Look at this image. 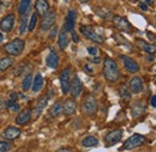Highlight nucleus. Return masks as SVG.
Here are the masks:
<instances>
[{"mask_svg": "<svg viewBox=\"0 0 156 152\" xmlns=\"http://www.w3.org/2000/svg\"><path fill=\"white\" fill-rule=\"evenodd\" d=\"M2 34H1V33H0V43H1V42H2Z\"/></svg>", "mask_w": 156, "mask_h": 152, "instance_id": "37998d69", "label": "nucleus"}, {"mask_svg": "<svg viewBox=\"0 0 156 152\" xmlns=\"http://www.w3.org/2000/svg\"><path fill=\"white\" fill-rule=\"evenodd\" d=\"M60 85H61L62 94H67L70 91V85H71V70L70 68H65L60 73Z\"/></svg>", "mask_w": 156, "mask_h": 152, "instance_id": "39448f33", "label": "nucleus"}, {"mask_svg": "<svg viewBox=\"0 0 156 152\" xmlns=\"http://www.w3.org/2000/svg\"><path fill=\"white\" fill-rule=\"evenodd\" d=\"M140 4H145V5H151L155 2V0H139Z\"/></svg>", "mask_w": 156, "mask_h": 152, "instance_id": "e433bc0d", "label": "nucleus"}, {"mask_svg": "<svg viewBox=\"0 0 156 152\" xmlns=\"http://www.w3.org/2000/svg\"><path fill=\"white\" fill-rule=\"evenodd\" d=\"M15 19H16V17H15L13 13H10V15L5 16L4 18L0 20V30L4 31V33H10L13 29Z\"/></svg>", "mask_w": 156, "mask_h": 152, "instance_id": "6e6552de", "label": "nucleus"}, {"mask_svg": "<svg viewBox=\"0 0 156 152\" xmlns=\"http://www.w3.org/2000/svg\"><path fill=\"white\" fill-rule=\"evenodd\" d=\"M71 34H72V40H73V42H75V43H77L78 41H79V38H78V35L76 34V31H75V30H72V31H71Z\"/></svg>", "mask_w": 156, "mask_h": 152, "instance_id": "c9c22d12", "label": "nucleus"}, {"mask_svg": "<svg viewBox=\"0 0 156 152\" xmlns=\"http://www.w3.org/2000/svg\"><path fill=\"white\" fill-rule=\"evenodd\" d=\"M147 36H148V38L150 40V42H151V43H153V42H154V43H156V35L151 34L150 31H148V33H147Z\"/></svg>", "mask_w": 156, "mask_h": 152, "instance_id": "f704fd0d", "label": "nucleus"}, {"mask_svg": "<svg viewBox=\"0 0 156 152\" xmlns=\"http://www.w3.org/2000/svg\"><path fill=\"white\" fill-rule=\"evenodd\" d=\"M58 33V28H53V31L51 33V35H49V37L51 38H53L54 36H55V34Z\"/></svg>", "mask_w": 156, "mask_h": 152, "instance_id": "58836bf2", "label": "nucleus"}, {"mask_svg": "<svg viewBox=\"0 0 156 152\" xmlns=\"http://www.w3.org/2000/svg\"><path fill=\"white\" fill-rule=\"evenodd\" d=\"M46 64L51 68H57L59 66V57L54 50H51L49 54L46 57Z\"/></svg>", "mask_w": 156, "mask_h": 152, "instance_id": "412c9836", "label": "nucleus"}, {"mask_svg": "<svg viewBox=\"0 0 156 152\" xmlns=\"http://www.w3.org/2000/svg\"><path fill=\"white\" fill-rule=\"evenodd\" d=\"M30 4H31V0H20V5H18V12H20V15H25L28 12Z\"/></svg>", "mask_w": 156, "mask_h": 152, "instance_id": "cd10ccee", "label": "nucleus"}, {"mask_svg": "<svg viewBox=\"0 0 156 152\" xmlns=\"http://www.w3.org/2000/svg\"><path fill=\"white\" fill-rule=\"evenodd\" d=\"M35 9H36V13L44 16L46 13L49 12V4L47 0H36L35 2Z\"/></svg>", "mask_w": 156, "mask_h": 152, "instance_id": "aec40b11", "label": "nucleus"}, {"mask_svg": "<svg viewBox=\"0 0 156 152\" xmlns=\"http://www.w3.org/2000/svg\"><path fill=\"white\" fill-rule=\"evenodd\" d=\"M136 46L143 52L148 53V54H155L156 53V46L153 43H148L140 38H137L136 40Z\"/></svg>", "mask_w": 156, "mask_h": 152, "instance_id": "2eb2a0df", "label": "nucleus"}, {"mask_svg": "<svg viewBox=\"0 0 156 152\" xmlns=\"http://www.w3.org/2000/svg\"><path fill=\"white\" fill-rule=\"evenodd\" d=\"M119 95L121 97L122 101L129 102L131 99V90L129 89V86H126L125 84H121L119 88Z\"/></svg>", "mask_w": 156, "mask_h": 152, "instance_id": "a878e982", "label": "nucleus"}, {"mask_svg": "<svg viewBox=\"0 0 156 152\" xmlns=\"http://www.w3.org/2000/svg\"><path fill=\"white\" fill-rule=\"evenodd\" d=\"M27 25H28V18L24 16V18L22 19V24L20 28V34H24V31L27 30Z\"/></svg>", "mask_w": 156, "mask_h": 152, "instance_id": "473e14b6", "label": "nucleus"}, {"mask_svg": "<svg viewBox=\"0 0 156 152\" xmlns=\"http://www.w3.org/2000/svg\"><path fill=\"white\" fill-rule=\"evenodd\" d=\"M103 76L109 83H115L120 78V72H119L117 62L111 57H106L105 59V62H103Z\"/></svg>", "mask_w": 156, "mask_h": 152, "instance_id": "f257e3e1", "label": "nucleus"}, {"mask_svg": "<svg viewBox=\"0 0 156 152\" xmlns=\"http://www.w3.org/2000/svg\"><path fill=\"white\" fill-rule=\"evenodd\" d=\"M42 17L43 18L41 20V29L42 30H49L53 26V24L55 23L57 13L55 12H48V13H46Z\"/></svg>", "mask_w": 156, "mask_h": 152, "instance_id": "9d476101", "label": "nucleus"}, {"mask_svg": "<svg viewBox=\"0 0 156 152\" xmlns=\"http://www.w3.org/2000/svg\"><path fill=\"white\" fill-rule=\"evenodd\" d=\"M139 7H140L143 11H148V5H145V4H140V2H139Z\"/></svg>", "mask_w": 156, "mask_h": 152, "instance_id": "ea45409f", "label": "nucleus"}, {"mask_svg": "<svg viewBox=\"0 0 156 152\" xmlns=\"http://www.w3.org/2000/svg\"><path fill=\"white\" fill-rule=\"evenodd\" d=\"M82 110H83L84 114L89 115V116H93V115L96 114V112H98V99L95 98V96L88 95L83 99Z\"/></svg>", "mask_w": 156, "mask_h": 152, "instance_id": "7ed1b4c3", "label": "nucleus"}, {"mask_svg": "<svg viewBox=\"0 0 156 152\" xmlns=\"http://www.w3.org/2000/svg\"><path fill=\"white\" fill-rule=\"evenodd\" d=\"M4 107H6V104H5V102L2 99H0V112L4 109Z\"/></svg>", "mask_w": 156, "mask_h": 152, "instance_id": "a19ab883", "label": "nucleus"}, {"mask_svg": "<svg viewBox=\"0 0 156 152\" xmlns=\"http://www.w3.org/2000/svg\"><path fill=\"white\" fill-rule=\"evenodd\" d=\"M33 117V110L30 108H27L24 110H22L20 114L17 115L16 117V123L20 125V126H23V125H27Z\"/></svg>", "mask_w": 156, "mask_h": 152, "instance_id": "f8f14e48", "label": "nucleus"}, {"mask_svg": "<svg viewBox=\"0 0 156 152\" xmlns=\"http://www.w3.org/2000/svg\"><path fill=\"white\" fill-rule=\"evenodd\" d=\"M120 57H121V60L124 62V66H125L127 72L137 73L139 71V65H138V62H137L136 60H133L132 57H126V55H120Z\"/></svg>", "mask_w": 156, "mask_h": 152, "instance_id": "1a4fd4ad", "label": "nucleus"}, {"mask_svg": "<svg viewBox=\"0 0 156 152\" xmlns=\"http://www.w3.org/2000/svg\"><path fill=\"white\" fill-rule=\"evenodd\" d=\"M82 145L84 147H94V146H98V138H95L93 135H89V136H85L82 140Z\"/></svg>", "mask_w": 156, "mask_h": 152, "instance_id": "bb28decb", "label": "nucleus"}, {"mask_svg": "<svg viewBox=\"0 0 156 152\" xmlns=\"http://www.w3.org/2000/svg\"><path fill=\"white\" fill-rule=\"evenodd\" d=\"M145 112V103L142 102V101H137L133 103L132 108H131V114H132V117H139L144 114Z\"/></svg>", "mask_w": 156, "mask_h": 152, "instance_id": "6ab92c4d", "label": "nucleus"}, {"mask_svg": "<svg viewBox=\"0 0 156 152\" xmlns=\"http://www.w3.org/2000/svg\"><path fill=\"white\" fill-rule=\"evenodd\" d=\"M13 64V60L11 57H2L0 59V71H5L9 67H11Z\"/></svg>", "mask_w": 156, "mask_h": 152, "instance_id": "c756f323", "label": "nucleus"}, {"mask_svg": "<svg viewBox=\"0 0 156 152\" xmlns=\"http://www.w3.org/2000/svg\"><path fill=\"white\" fill-rule=\"evenodd\" d=\"M11 149V144L7 141H0V152H7Z\"/></svg>", "mask_w": 156, "mask_h": 152, "instance_id": "2f4dec72", "label": "nucleus"}, {"mask_svg": "<svg viewBox=\"0 0 156 152\" xmlns=\"http://www.w3.org/2000/svg\"><path fill=\"white\" fill-rule=\"evenodd\" d=\"M36 23H37V13H33L31 17H30V22H29V25H28V30L29 31H33L36 26Z\"/></svg>", "mask_w": 156, "mask_h": 152, "instance_id": "7c9ffc66", "label": "nucleus"}, {"mask_svg": "<svg viewBox=\"0 0 156 152\" xmlns=\"http://www.w3.org/2000/svg\"><path fill=\"white\" fill-rule=\"evenodd\" d=\"M80 33L88 38V40H90V41H93V42H95V43H102V42H103L102 36H100L98 33H96L93 28H90V26L82 25V26H80Z\"/></svg>", "mask_w": 156, "mask_h": 152, "instance_id": "423d86ee", "label": "nucleus"}, {"mask_svg": "<svg viewBox=\"0 0 156 152\" xmlns=\"http://www.w3.org/2000/svg\"><path fill=\"white\" fill-rule=\"evenodd\" d=\"M122 138V131L121 130H114V131H111L109 133L106 134L105 136V141L108 144V145H114L119 143Z\"/></svg>", "mask_w": 156, "mask_h": 152, "instance_id": "9b49d317", "label": "nucleus"}, {"mask_svg": "<svg viewBox=\"0 0 156 152\" xmlns=\"http://www.w3.org/2000/svg\"><path fill=\"white\" fill-rule=\"evenodd\" d=\"M83 90V83L82 80L78 78V77H75L71 81V85H70V92H71V96L73 98H77L78 96L80 95Z\"/></svg>", "mask_w": 156, "mask_h": 152, "instance_id": "ddd939ff", "label": "nucleus"}, {"mask_svg": "<svg viewBox=\"0 0 156 152\" xmlns=\"http://www.w3.org/2000/svg\"><path fill=\"white\" fill-rule=\"evenodd\" d=\"M69 42H70V40H69V35H67V31H65L64 29L59 33V37H58V44L59 47H60V49H66V47L69 46Z\"/></svg>", "mask_w": 156, "mask_h": 152, "instance_id": "5701e85b", "label": "nucleus"}, {"mask_svg": "<svg viewBox=\"0 0 156 152\" xmlns=\"http://www.w3.org/2000/svg\"><path fill=\"white\" fill-rule=\"evenodd\" d=\"M112 20H113L114 26L117 28L119 31H124V33H131L132 26H131L130 22H129L126 18L120 17V16H114Z\"/></svg>", "mask_w": 156, "mask_h": 152, "instance_id": "0eeeda50", "label": "nucleus"}, {"mask_svg": "<svg viewBox=\"0 0 156 152\" xmlns=\"http://www.w3.org/2000/svg\"><path fill=\"white\" fill-rule=\"evenodd\" d=\"M48 104V96L44 95V96H41L35 105V109H34V115H35V119L39 117L41 113L43 112V109L46 108V105Z\"/></svg>", "mask_w": 156, "mask_h": 152, "instance_id": "a211bd4d", "label": "nucleus"}, {"mask_svg": "<svg viewBox=\"0 0 156 152\" xmlns=\"http://www.w3.org/2000/svg\"><path fill=\"white\" fill-rule=\"evenodd\" d=\"M31 85H33V76L31 74H28V76L24 77V79L22 81V89H23V91H28L29 89H31Z\"/></svg>", "mask_w": 156, "mask_h": 152, "instance_id": "c85d7f7f", "label": "nucleus"}, {"mask_svg": "<svg viewBox=\"0 0 156 152\" xmlns=\"http://www.w3.org/2000/svg\"><path fill=\"white\" fill-rule=\"evenodd\" d=\"M20 130L18 127H15V126H10L7 127L4 132H2V136L6 139V140H15L17 139L20 135Z\"/></svg>", "mask_w": 156, "mask_h": 152, "instance_id": "dca6fc26", "label": "nucleus"}, {"mask_svg": "<svg viewBox=\"0 0 156 152\" xmlns=\"http://www.w3.org/2000/svg\"><path fill=\"white\" fill-rule=\"evenodd\" d=\"M55 152H71V150L70 149H60V150H58V151Z\"/></svg>", "mask_w": 156, "mask_h": 152, "instance_id": "79ce46f5", "label": "nucleus"}, {"mask_svg": "<svg viewBox=\"0 0 156 152\" xmlns=\"http://www.w3.org/2000/svg\"><path fill=\"white\" fill-rule=\"evenodd\" d=\"M62 113H64V104L61 102L54 103L49 109V116L51 117H57V116L61 115Z\"/></svg>", "mask_w": 156, "mask_h": 152, "instance_id": "393cba45", "label": "nucleus"}, {"mask_svg": "<svg viewBox=\"0 0 156 152\" xmlns=\"http://www.w3.org/2000/svg\"><path fill=\"white\" fill-rule=\"evenodd\" d=\"M24 47H25L24 41L20 40V38H16V40L9 42L7 44H5L4 50H5V53L9 54V55L17 57V55H20V53L24 50Z\"/></svg>", "mask_w": 156, "mask_h": 152, "instance_id": "f03ea898", "label": "nucleus"}, {"mask_svg": "<svg viewBox=\"0 0 156 152\" xmlns=\"http://www.w3.org/2000/svg\"><path fill=\"white\" fill-rule=\"evenodd\" d=\"M87 50H88V53H89L90 55H94V57H96L98 54V49L96 47H88Z\"/></svg>", "mask_w": 156, "mask_h": 152, "instance_id": "72a5a7b5", "label": "nucleus"}, {"mask_svg": "<svg viewBox=\"0 0 156 152\" xmlns=\"http://www.w3.org/2000/svg\"><path fill=\"white\" fill-rule=\"evenodd\" d=\"M129 89L131 90V92L133 94H139L142 92L143 90V80L140 77H133L131 80H130V84H129Z\"/></svg>", "mask_w": 156, "mask_h": 152, "instance_id": "f3484780", "label": "nucleus"}, {"mask_svg": "<svg viewBox=\"0 0 156 152\" xmlns=\"http://www.w3.org/2000/svg\"><path fill=\"white\" fill-rule=\"evenodd\" d=\"M80 2H87V1H89V0H79Z\"/></svg>", "mask_w": 156, "mask_h": 152, "instance_id": "c03bdc74", "label": "nucleus"}, {"mask_svg": "<svg viewBox=\"0 0 156 152\" xmlns=\"http://www.w3.org/2000/svg\"><path fill=\"white\" fill-rule=\"evenodd\" d=\"M0 7H1V2H0Z\"/></svg>", "mask_w": 156, "mask_h": 152, "instance_id": "a18cd8bd", "label": "nucleus"}, {"mask_svg": "<svg viewBox=\"0 0 156 152\" xmlns=\"http://www.w3.org/2000/svg\"><path fill=\"white\" fill-rule=\"evenodd\" d=\"M43 84H44L43 77H42L41 73H37L34 78V81H33V85H31V90L34 92H39L40 90L43 88Z\"/></svg>", "mask_w": 156, "mask_h": 152, "instance_id": "b1692460", "label": "nucleus"}, {"mask_svg": "<svg viewBox=\"0 0 156 152\" xmlns=\"http://www.w3.org/2000/svg\"><path fill=\"white\" fill-rule=\"evenodd\" d=\"M77 109V103L75 102V99L70 98V99H66V102L64 103V114L70 116V115L75 114Z\"/></svg>", "mask_w": 156, "mask_h": 152, "instance_id": "4be33fe9", "label": "nucleus"}, {"mask_svg": "<svg viewBox=\"0 0 156 152\" xmlns=\"http://www.w3.org/2000/svg\"><path fill=\"white\" fill-rule=\"evenodd\" d=\"M150 104H151L153 108H156V95H154L153 97H151V99H150Z\"/></svg>", "mask_w": 156, "mask_h": 152, "instance_id": "4c0bfd02", "label": "nucleus"}, {"mask_svg": "<svg viewBox=\"0 0 156 152\" xmlns=\"http://www.w3.org/2000/svg\"><path fill=\"white\" fill-rule=\"evenodd\" d=\"M144 143H145V136L144 135H142V134H133V135H131L124 143L121 150H133L136 147L142 146Z\"/></svg>", "mask_w": 156, "mask_h": 152, "instance_id": "20e7f679", "label": "nucleus"}, {"mask_svg": "<svg viewBox=\"0 0 156 152\" xmlns=\"http://www.w3.org/2000/svg\"><path fill=\"white\" fill-rule=\"evenodd\" d=\"M76 12L73 10H70L67 12V16H66V20H65V24H64V30L67 31V33H71L73 29H75V24H76Z\"/></svg>", "mask_w": 156, "mask_h": 152, "instance_id": "4468645a", "label": "nucleus"}]
</instances>
